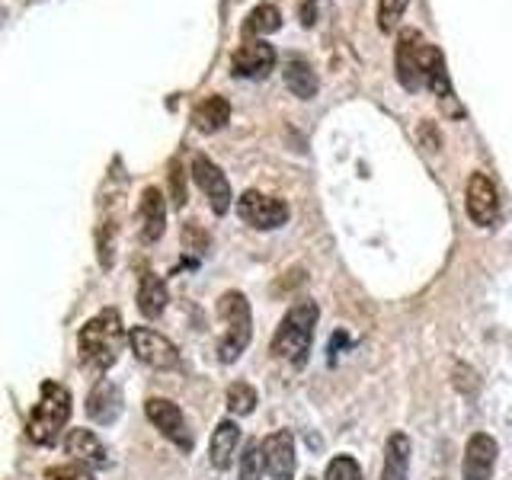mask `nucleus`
<instances>
[{"label": "nucleus", "mask_w": 512, "mask_h": 480, "mask_svg": "<svg viewBox=\"0 0 512 480\" xmlns=\"http://www.w3.org/2000/svg\"><path fill=\"white\" fill-rule=\"evenodd\" d=\"M496 439L487 432H474L464 445V461H461V480H490L496 468Z\"/></svg>", "instance_id": "obj_11"}, {"label": "nucleus", "mask_w": 512, "mask_h": 480, "mask_svg": "<svg viewBox=\"0 0 512 480\" xmlns=\"http://www.w3.org/2000/svg\"><path fill=\"white\" fill-rule=\"evenodd\" d=\"M237 215L256 231H276L288 221V205L276 196H266V192L247 189L244 196L237 199Z\"/></svg>", "instance_id": "obj_6"}, {"label": "nucleus", "mask_w": 512, "mask_h": 480, "mask_svg": "<svg viewBox=\"0 0 512 480\" xmlns=\"http://www.w3.org/2000/svg\"><path fill=\"white\" fill-rule=\"evenodd\" d=\"M237 445H240V426L234 420H221L212 432V442H208V461H212L215 471L231 468Z\"/></svg>", "instance_id": "obj_17"}, {"label": "nucleus", "mask_w": 512, "mask_h": 480, "mask_svg": "<svg viewBox=\"0 0 512 480\" xmlns=\"http://www.w3.org/2000/svg\"><path fill=\"white\" fill-rule=\"evenodd\" d=\"M218 320H221V340H218V359L224 365L237 362L247 352L253 340V314L244 292H224L218 298Z\"/></svg>", "instance_id": "obj_4"}, {"label": "nucleus", "mask_w": 512, "mask_h": 480, "mask_svg": "<svg viewBox=\"0 0 512 480\" xmlns=\"http://www.w3.org/2000/svg\"><path fill=\"white\" fill-rule=\"evenodd\" d=\"M464 208H468V215L477 228H493V224L500 221V192H496L487 173H471Z\"/></svg>", "instance_id": "obj_10"}, {"label": "nucleus", "mask_w": 512, "mask_h": 480, "mask_svg": "<svg viewBox=\"0 0 512 480\" xmlns=\"http://www.w3.org/2000/svg\"><path fill=\"white\" fill-rule=\"evenodd\" d=\"M324 480H362V468L352 455H333V461L327 464Z\"/></svg>", "instance_id": "obj_25"}, {"label": "nucleus", "mask_w": 512, "mask_h": 480, "mask_svg": "<svg viewBox=\"0 0 512 480\" xmlns=\"http://www.w3.org/2000/svg\"><path fill=\"white\" fill-rule=\"evenodd\" d=\"M64 452L77 464H87V468H106L109 464L106 445L96 439L90 429H71L68 436H64Z\"/></svg>", "instance_id": "obj_15"}, {"label": "nucleus", "mask_w": 512, "mask_h": 480, "mask_svg": "<svg viewBox=\"0 0 512 480\" xmlns=\"http://www.w3.org/2000/svg\"><path fill=\"white\" fill-rule=\"evenodd\" d=\"M439 480H445V477H439Z\"/></svg>", "instance_id": "obj_31"}, {"label": "nucleus", "mask_w": 512, "mask_h": 480, "mask_svg": "<svg viewBox=\"0 0 512 480\" xmlns=\"http://www.w3.org/2000/svg\"><path fill=\"white\" fill-rule=\"evenodd\" d=\"M192 180L199 183V189L205 192V199L208 205H212V212L215 215H224L231 208V199H234V192H231V183H228V176L221 173V167L215 164L212 157H205V154H196L192 157Z\"/></svg>", "instance_id": "obj_9"}, {"label": "nucleus", "mask_w": 512, "mask_h": 480, "mask_svg": "<svg viewBox=\"0 0 512 480\" xmlns=\"http://www.w3.org/2000/svg\"><path fill=\"white\" fill-rule=\"evenodd\" d=\"M317 304L314 301H298L285 311L282 324L272 333L269 352L276 359L288 362L292 368H304L311 356V343H314V327H317Z\"/></svg>", "instance_id": "obj_2"}, {"label": "nucleus", "mask_w": 512, "mask_h": 480, "mask_svg": "<svg viewBox=\"0 0 512 480\" xmlns=\"http://www.w3.org/2000/svg\"><path fill=\"white\" fill-rule=\"evenodd\" d=\"M276 68V48L269 42H244L234 55V74L237 77H266Z\"/></svg>", "instance_id": "obj_14"}, {"label": "nucleus", "mask_w": 512, "mask_h": 480, "mask_svg": "<svg viewBox=\"0 0 512 480\" xmlns=\"http://www.w3.org/2000/svg\"><path fill=\"white\" fill-rule=\"evenodd\" d=\"M112 253H116V224L106 221L100 228V263H103V269L112 266Z\"/></svg>", "instance_id": "obj_28"}, {"label": "nucleus", "mask_w": 512, "mask_h": 480, "mask_svg": "<svg viewBox=\"0 0 512 480\" xmlns=\"http://www.w3.org/2000/svg\"><path fill=\"white\" fill-rule=\"evenodd\" d=\"M125 324L116 308H106L96 317H90L77 333V349H80V362H84L90 372H109L116 365L119 352L125 346Z\"/></svg>", "instance_id": "obj_1"}, {"label": "nucleus", "mask_w": 512, "mask_h": 480, "mask_svg": "<svg viewBox=\"0 0 512 480\" xmlns=\"http://www.w3.org/2000/svg\"><path fill=\"white\" fill-rule=\"evenodd\" d=\"M263 474H266L263 442H247L244 455H240V480H263Z\"/></svg>", "instance_id": "obj_23"}, {"label": "nucleus", "mask_w": 512, "mask_h": 480, "mask_svg": "<svg viewBox=\"0 0 512 480\" xmlns=\"http://www.w3.org/2000/svg\"><path fill=\"white\" fill-rule=\"evenodd\" d=\"M308 480H317V477H308Z\"/></svg>", "instance_id": "obj_30"}, {"label": "nucleus", "mask_w": 512, "mask_h": 480, "mask_svg": "<svg viewBox=\"0 0 512 480\" xmlns=\"http://www.w3.org/2000/svg\"><path fill=\"white\" fill-rule=\"evenodd\" d=\"M128 343L138 362L151 368H176L180 365V349H176L164 333H157L154 327H132L128 330Z\"/></svg>", "instance_id": "obj_8"}, {"label": "nucleus", "mask_w": 512, "mask_h": 480, "mask_svg": "<svg viewBox=\"0 0 512 480\" xmlns=\"http://www.w3.org/2000/svg\"><path fill=\"white\" fill-rule=\"evenodd\" d=\"M263 452H266V474L272 480H292L295 477V439L292 432H272L263 439Z\"/></svg>", "instance_id": "obj_13"}, {"label": "nucleus", "mask_w": 512, "mask_h": 480, "mask_svg": "<svg viewBox=\"0 0 512 480\" xmlns=\"http://www.w3.org/2000/svg\"><path fill=\"white\" fill-rule=\"evenodd\" d=\"M170 189H173V205L183 208L186 205V186H183V170L180 167L170 170Z\"/></svg>", "instance_id": "obj_29"}, {"label": "nucleus", "mask_w": 512, "mask_h": 480, "mask_svg": "<svg viewBox=\"0 0 512 480\" xmlns=\"http://www.w3.org/2000/svg\"><path fill=\"white\" fill-rule=\"evenodd\" d=\"M45 480H96L93 471L87 468V464H58V468H48L45 471Z\"/></svg>", "instance_id": "obj_27"}, {"label": "nucleus", "mask_w": 512, "mask_h": 480, "mask_svg": "<svg viewBox=\"0 0 512 480\" xmlns=\"http://www.w3.org/2000/svg\"><path fill=\"white\" fill-rule=\"evenodd\" d=\"M279 26H282V13L272 4L253 7L247 16V32H256V36H263V32H276Z\"/></svg>", "instance_id": "obj_24"}, {"label": "nucleus", "mask_w": 512, "mask_h": 480, "mask_svg": "<svg viewBox=\"0 0 512 480\" xmlns=\"http://www.w3.org/2000/svg\"><path fill=\"white\" fill-rule=\"evenodd\" d=\"M125 400H122V388L112 378H100L87 394V416L100 426H112L122 416Z\"/></svg>", "instance_id": "obj_12"}, {"label": "nucleus", "mask_w": 512, "mask_h": 480, "mask_svg": "<svg viewBox=\"0 0 512 480\" xmlns=\"http://www.w3.org/2000/svg\"><path fill=\"white\" fill-rule=\"evenodd\" d=\"M282 74H285V87L292 90L298 100H314V96H317L320 80H317L314 68L304 58H288Z\"/></svg>", "instance_id": "obj_20"}, {"label": "nucleus", "mask_w": 512, "mask_h": 480, "mask_svg": "<svg viewBox=\"0 0 512 480\" xmlns=\"http://www.w3.org/2000/svg\"><path fill=\"white\" fill-rule=\"evenodd\" d=\"M164 228H167L164 192L148 186L141 192V240H144V244H154V240L164 237Z\"/></svg>", "instance_id": "obj_16"}, {"label": "nucleus", "mask_w": 512, "mask_h": 480, "mask_svg": "<svg viewBox=\"0 0 512 480\" xmlns=\"http://www.w3.org/2000/svg\"><path fill=\"white\" fill-rule=\"evenodd\" d=\"M167 282L154 276V272H144L141 282H138V311L148 317V320H157L160 314L167 311Z\"/></svg>", "instance_id": "obj_19"}, {"label": "nucleus", "mask_w": 512, "mask_h": 480, "mask_svg": "<svg viewBox=\"0 0 512 480\" xmlns=\"http://www.w3.org/2000/svg\"><path fill=\"white\" fill-rule=\"evenodd\" d=\"M224 400H228V410L234 416H247V413H253L256 404H260V394H256V388H250L247 381H234L228 394H224Z\"/></svg>", "instance_id": "obj_22"}, {"label": "nucleus", "mask_w": 512, "mask_h": 480, "mask_svg": "<svg viewBox=\"0 0 512 480\" xmlns=\"http://www.w3.org/2000/svg\"><path fill=\"white\" fill-rule=\"evenodd\" d=\"M144 413H148V420L154 423V429L167 442H173L176 448H183V452H192V429L186 423L183 410L176 407L173 400H167V397H148Z\"/></svg>", "instance_id": "obj_7"}, {"label": "nucleus", "mask_w": 512, "mask_h": 480, "mask_svg": "<svg viewBox=\"0 0 512 480\" xmlns=\"http://www.w3.org/2000/svg\"><path fill=\"white\" fill-rule=\"evenodd\" d=\"M410 455H413V445L410 436L404 432H394L384 445V464H381V480H407L410 474Z\"/></svg>", "instance_id": "obj_18"}, {"label": "nucleus", "mask_w": 512, "mask_h": 480, "mask_svg": "<svg viewBox=\"0 0 512 480\" xmlns=\"http://www.w3.org/2000/svg\"><path fill=\"white\" fill-rule=\"evenodd\" d=\"M410 7V0H378V26L381 32H391L400 16H404V10Z\"/></svg>", "instance_id": "obj_26"}, {"label": "nucleus", "mask_w": 512, "mask_h": 480, "mask_svg": "<svg viewBox=\"0 0 512 480\" xmlns=\"http://www.w3.org/2000/svg\"><path fill=\"white\" fill-rule=\"evenodd\" d=\"M432 42H426L416 29H404L397 36V80L404 90H420L426 84V61Z\"/></svg>", "instance_id": "obj_5"}, {"label": "nucleus", "mask_w": 512, "mask_h": 480, "mask_svg": "<svg viewBox=\"0 0 512 480\" xmlns=\"http://www.w3.org/2000/svg\"><path fill=\"white\" fill-rule=\"evenodd\" d=\"M192 122H196L199 132H218L231 122V106L224 96H205V100L192 112Z\"/></svg>", "instance_id": "obj_21"}, {"label": "nucleus", "mask_w": 512, "mask_h": 480, "mask_svg": "<svg viewBox=\"0 0 512 480\" xmlns=\"http://www.w3.org/2000/svg\"><path fill=\"white\" fill-rule=\"evenodd\" d=\"M68 420H71V391L58 381H42L39 400L26 423V436L36 445L52 448L61 439V429L68 426Z\"/></svg>", "instance_id": "obj_3"}]
</instances>
